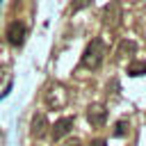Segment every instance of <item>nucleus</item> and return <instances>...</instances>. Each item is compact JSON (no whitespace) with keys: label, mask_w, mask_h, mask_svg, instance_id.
<instances>
[{"label":"nucleus","mask_w":146,"mask_h":146,"mask_svg":"<svg viewBox=\"0 0 146 146\" xmlns=\"http://www.w3.org/2000/svg\"><path fill=\"white\" fill-rule=\"evenodd\" d=\"M105 55H107V48H105L103 39H98V36H96V39H91V41L87 43V48H84V52H82L80 64H82V68H87V71H96V68H100V64H103Z\"/></svg>","instance_id":"obj_1"},{"label":"nucleus","mask_w":146,"mask_h":146,"mask_svg":"<svg viewBox=\"0 0 146 146\" xmlns=\"http://www.w3.org/2000/svg\"><path fill=\"white\" fill-rule=\"evenodd\" d=\"M7 41L14 46V48H18V46H23V41H25V34H27V27H25V23H21V21H11L9 25H7Z\"/></svg>","instance_id":"obj_2"},{"label":"nucleus","mask_w":146,"mask_h":146,"mask_svg":"<svg viewBox=\"0 0 146 146\" xmlns=\"http://www.w3.org/2000/svg\"><path fill=\"white\" fill-rule=\"evenodd\" d=\"M119 18H121L119 2H116V0H112V2H110V5H105V9H103V23H105L107 27H112V30H114V27L121 23Z\"/></svg>","instance_id":"obj_3"},{"label":"nucleus","mask_w":146,"mask_h":146,"mask_svg":"<svg viewBox=\"0 0 146 146\" xmlns=\"http://www.w3.org/2000/svg\"><path fill=\"white\" fill-rule=\"evenodd\" d=\"M87 119H89L91 125L100 128V125L105 123V119H107V110H105V105H100V103H91V105L87 107Z\"/></svg>","instance_id":"obj_4"},{"label":"nucleus","mask_w":146,"mask_h":146,"mask_svg":"<svg viewBox=\"0 0 146 146\" xmlns=\"http://www.w3.org/2000/svg\"><path fill=\"white\" fill-rule=\"evenodd\" d=\"M71 128H73V116H62V119H57L55 125L50 128V135H52L55 141H59L62 137H66V135L71 132Z\"/></svg>","instance_id":"obj_5"},{"label":"nucleus","mask_w":146,"mask_h":146,"mask_svg":"<svg viewBox=\"0 0 146 146\" xmlns=\"http://www.w3.org/2000/svg\"><path fill=\"white\" fill-rule=\"evenodd\" d=\"M46 130H48V121H46V116H43V114H34V116H32V128H30L32 137H43Z\"/></svg>","instance_id":"obj_6"},{"label":"nucleus","mask_w":146,"mask_h":146,"mask_svg":"<svg viewBox=\"0 0 146 146\" xmlns=\"http://www.w3.org/2000/svg\"><path fill=\"white\" fill-rule=\"evenodd\" d=\"M144 73H146V59H135V62L128 64V75L139 78V75H144Z\"/></svg>","instance_id":"obj_7"},{"label":"nucleus","mask_w":146,"mask_h":146,"mask_svg":"<svg viewBox=\"0 0 146 146\" xmlns=\"http://www.w3.org/2000/svg\"><path fill=\"white\" fill-rule=\"evenodd\" d=\"M137 52V43L132 41V39H123L121 43H119V55H135Z\"/></svg>","instance_id":"obj_8"},{"label":"nucleus","mask_w":146,"mask_h":146,"mask_svg":"<svg viewBox=\"0 0 146 146\" xmlns=\"http://www.w3.org/2000/svg\"><path fill=\"white\" fill-rule=\"evenodd\" d=\"M128 128H130V123H128L125 119H121V121L114 123V135H116V137H125V135H128Z\"/></svg>","instance_id":"obj_9"},{"label":"nucleus","mask_w":146,"mask_h":146,"mask_svg":"<svg viewBox=\"0 0 146 146\" xmlns=\"http://www.w3.org/2000/svg\"><path fill=\"white\" fill-rule=\"evenodd\" d=\"M91 2H94V0H73V2H71V11H73V14H75V11H82V9L91 7Z\"/></svg>","instance_id":"obj_10"},{"label":"nucleus","mask_w":146,"mask_h":146,"mask_svg":"<svg viewBox=\"0 0 146 146\" xmlns=\"http://www.w3.org/2000/svg\"><path fill=\"white\" fill-rule=\"evenodd\" d=\"M89 146H107V144H105V139H94Z\"/></svg>","instance_id":"obj_11"},{"label":"nucleus","mask_w":146,"mask_h":146,"mask_svg":"<svg viewBox=\"0 0 146 146\" xmlns=\"http://www.w3.org/2000/svg\"><path fill=\"white\" fill-rule=\"evenodd\" d=\"M64 146H82V144H80V141H78V139H71V141H66V144H64Z\"/></svg>","instance_id":"obj_12"}]
</instances>
